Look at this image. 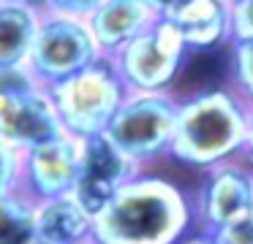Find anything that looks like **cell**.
<instances>
[{
	"mask_svg": "<svg viewBox=\"0 0 253 244\" xmlns=\"http://www.w3.org/2000/svg\"><path fill=\"white\" fill-rule=\"evenodd\" d=\"M242 155L253 166V106H248V125H245V144H242Z\"/></svg>",
	"mask_w": 253,
	"mask_h": 244,
	"instance_id": "22",
	"label": "cell"
},
{
	"mask_svg": "<svg viewBox=\"0 0 253 244\" xmlns=\"http://www.w3.org/2000/svg\"><path fill=\"white\" fill-rule=\"evenodd\" d=\"M142 3L147 5V11H150L153 16H166L171 8H177L182 0H142Z\"/></svg>",
	"mask_w": 253,
	"mask_h": 244,
	"instance_id": "21",
	"label": "cell"
},
{
	"mask_svg": "<svg viewBox=\"0 0 253 244\" xmlns=\"http://www.w3.org/2000/svg\"><path fill=\"white\" fill-rule=\"evenodd\" d=\"M207 236L212 244H253V209L242 214L240 220L210 231Z\"/></svg>",
	"mask_w": 253,
	"mask_h": 244,
	"instance_id": "17",
	"label": "cell"
},
{
	"mask_svg": "<svg viewBox=\"0 0 253 244\" xmlns=\"http://www.w3.org/2000/svg\"><path fill=\"white\" fill-rule=\"evenodd\" d=\"M98 57L101 49L90 33L87 22L46 11L39 16L25 65L36 76V81L57 84V81L87 68Z\"/></svg>",
	"mask_w": 253,
	"mask_h": 244,
	"instance_id": "5",
	"label": "cell"
},
{
	"mask_svg": "<svg viewBox=\"0 0 253 244\" xmlns=\"http://www.w3.org/2000/svg\"><path fill=\"white\" fill-rule=\"evenodd\" d=\"M248 103L234 90L215 87L177 103L169 149L191 166H215L242 155Z\"/></svg>",
	"mask_w": 253,
	"mask_h": 244,
	"instance_id": "2",
	"label": "cell"
},
{
	"mask_svg": "<svg viewBox=\"0 0 253 244\" xmlns=\"http://www.w3.org/2000/svg\"><path fill=\"white\" fill-rule=\"evenodd\" d=\"M188 46L169 19L158 16L112 54L123 84L131 92H164L182 70Z\"/></svg>",
	"mask_w": 253,
	"mask_h": 244,
	"instance_id": "4",
	"label": "cell"
},
{
	"mask_svg": "<svg viewBox=\"0 0 253 244\" xmlns=\"http://www.w3.org/2000/svg\"><path fill=\"white\" fill-rule=\"evenodd\" d=\"M104 0H46V11L49 14H63L74 16V19H87Z\"/></svg>",
	"mask_w": 253,
	"mask_h": 244,
	"instance_id": "19",
	"label": "cell"
},
{
	"mask_svg": "<svg viewBox=\"0 0 253 244\" xmlns=\"http://www.w3.org/2000/svg\"><path fill=\"white\" fill-rule=\"evenodd\" d=\"M158 16L150 14L142 0H104L84 22L93 33L101 54L112 57L117 49L126 46L133 35H139Z\"/></svg>",
	"mask_w": 253,
	"mask_h": 244,
	"instance_id": "11",
	"label": "cell"
},
{
	"mask_svg": "<svg viewBox=\"0 0 253 244\" xmlns=\"http://www.w3.org/2000/svg\"><path fill=\"white\" fill-rule=\"evenodd\" d=\"M231 43V76L237 84V95L253 106V38L251 41H229Z\"/></svg>",
	"mask_w": 253,
	"mask_h": 244,
	"instance_id": "16",
	"label": "cell"
},
{
	"mask_svg": "<svg viewBox=\"0 0 253 244\" xmlns=\"http://www.w3.org/2000/svg\"><path fill=\"white\" fill-rule=\"evenodd\" d=\"M36 236V217L25 204L0 195V244H30Z\"/></svg>",
	"mask_w": 253,
	"mask_h": 244,
	"instance_id": "15",
	"label": "cell"
},
{
	"mask_svg": "<svg viewBox=\"0 0 253 244\" xmlns=\"http://www.w3.org/2000/svg\"><path fill=\"white\" fill-rule=\"evenodd\" d=\"M182 244H212V242H210V236H196V239H188Z\"/></svg>",
	"mask_w": 253,
	"mask_h": 244,
	"instance_id": "25",
	"label": "cell"
},
{
	"mask_svg": "<svg viewBox=\"0 0 253 244\" xmlns=\"http://www.w3.org/2000/svg\"><path fill=\"white\" fill-rule=\"evenodd\" d=\"M90 217L82 211L77 201H52L36 217V233L55 242H77L87 233Z\"/></svg>",
	"mask_w": 253,
	"mask_h": 244,
	"instance_id": "14",
	"label": "cell"
},
{
	"mask_svg": "<svg viewBox=\"0 0 253 244\" xmlns=\"http://www.w3.org/2000/svg\"><path fill=\"white\" fill-rule=\"evenodd\" d=\"M14 3H22V5H28V8L39 11V14H46V0H14Z\"/></svg>",
	"mask_w": 253,
	"mask_h": 244,
	"instance_id": "23",
	"label": "cell"
},
{
	"mask_svg": "<svg viewBox=\"0 0 253 244\" xmlns=\"http://www.w3.org/2000/svg\"><path fill=\"white\" fill-rule=\"evenodd\" d=\"M177 117V101L169 92H128L104 136L133 163L169 149Z\"/></svg>",
	"mask_w": 253,
	"mask_h": 244,
	"instance_id": "6",
	"label": "cell"
},
{
	"mask_svg": "<svg viewBox=\"0 0 253 244\" xmlns=\"http://www.w3.org/2000/svg\"><path fill=\"white\" fill-rule=\"evenodd\" d=\"M133 176V160L126 157L104 133L87 136L79 155V174L74 182V201L87 217H95L112 195Z\"/></svg>",
	"mask_w": 253,
	"mask_h": 244,
	"instance_id": "8",
	"label": "cell"
},
{
	"mask_svg": "<svg viewBox=\"0 0 253 244\" xmlns=\"http://www.w3.org/2000/svg\"><path fill=\"white\" fill-rule=\"evenodd\" d=\"M191 222L182 193L164 179H128L95 214L101 244H174Z\"/></svg>",
	"mask_w": 253,
	"mask_h": 244,
	"instance_id": "1",
	"label": "cell"
},
{
	"mask_svg": "<svg viewBox=\"0 0 253 244\" xmlns=\"http://www.w3.org/2000/svg\"><path fill=\"white\" fill-rule=\"evenodd\" d=\"M164 19L180 33L188 52H210L229 41V0H182Z\"/></svg>",
	"mask_w": 253,
	"mask_h": 244,
	"instance_id": "10",
	"label": "cell"
},
{
	"mask_svg": "<svg viewBox=\"0 0 253 244\" xmlns=\"http://www.w3.org/2000/svg\"><path fill=\"white\" fill-rule=\"evenodd\" d=\"M30 171H33V182L44 195H60L74 187L79 174V152L71 141L55 139L41 141L33 146L30 155Z\"/></svg>",
	"mask_w": 253,
	"mask_h": 244,
	"instance_id": "12",
	"label": "cell"
},
{
	"mask_svg": "<svg viewBox=\"0 0 253 244\" xmlns=\"http://www.w3.org/2000/svg\"><path fill=\"white\" fill-rule=\"evenodd\" d=\"M229 3H231V0H229Z\"/></svg>",
	"mask_w": 253,
	"mask_h": 244,
	"instance_id": "26",
	"label": "cell"
},
{
	"mask_svg": "<svg viewBox=\"0 0 253 244\" xmlns=\"http://www.w3.org/2000/svg\"><path fill=\"white\" fill-rule=\"evenodd\" d=\"M126 90L128 87L123 84L112 57L101 54L95 63H90L79 73L52 84L49 98L55 103L60 125L87 139V136L104 133L106 122L117 111L123 98L128 95Z\"/></svg>",
	"mask_w": 253,
	"mask_h": 244,
	"instance_id": "3",
	"label": "cell"
},
{
	"mask_svg": "<svg viewBox=\"0 0 253 244\" xmlns=\"http://www.w3.org/2000/svg\"><path fill=\"white\" fill-rule=\"evenodd\" d=\"M229 19H231L229 41H251L253 38V0H231Z\"/></svg>",
	"mask_w": 253,
	"mask_h": 244,
	"instance_id": "18",
	"label": "cell"
},
{
	"mask_svg": "<svg viewBox=\"0 0 253 244\" xmlns=\"http://www.w3.org/2000/svg\"><path fill=\"white\" fill-rule=\"evenodd\" d=\"M60 130L55 103L28 70V65L0 68V139L36 146Z\"/></svg>",
	"mask_w": 253,
	"mask_h": 244,
	"instance_id": "7",
	"label": "cell"
},
{
	"mask_svg": "<svg viewBox=\"0 0 253 244\" xmlns=\"http://www.w3.org/2000/svg\"><path fill=\"white\" fill-rule=\"evenodd\" d=\"M30 244H63V242H55V239H46V236H39V233H36Z\"/></svg>",
	"mask_w": 253,
	"mask_h": 244,
	"instance_id": "24",
	"label": "cell"
},
{
	"mask_svg": "<svg viewBox=\"0 0 253 244\" xmlns=\"http://www.w3.org/2000/svg\"><path fill=\"white\" fill-rule=\"evenodd\" d=\"M39 11L14 0H0V68L28 63V52L39 25Z\"/></svg>",
	"mask_w": 253,
	"mask_h": 244,
	"instance_id": "13",
	"label": "cell"
},
{
	"mask_svg": "<svg viewBox=\"0 0 253 244\" xmlns=\"http://www.w3.org/2000/svg\"><path fill=\"white\" fill-rule=\"evenodd\" d=\"M14 179V155H11V146L0 139V195L8 190Z\"/></svg>",
	"mask_w": 253,
	"mask_h": 244,
	"instance_id": "20",
	"label": "cell"
},
{
	"mask_svg": "<svg viewBox=\"0 0 253 244\" xmlns=\"http://www.w3.org/2000/svg\"><path fill=\"white\" fill-rule=\"evenodd\" d=\"M253 209V166H242L240 160H223L210 166V174L204 179L202 195H199V217L204 228L226 225L240 220L242 214Z\"/></svg>",
	"mask_w": 253,
	"mask_h": 244,
	"instance_id": "9",
	"label": "cell"
}]
</instances>
